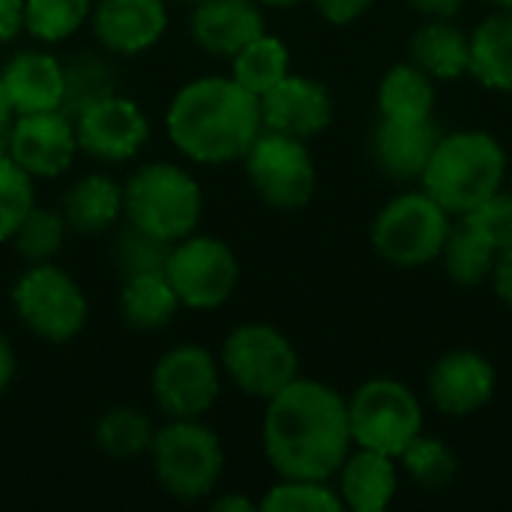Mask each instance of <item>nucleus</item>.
<instances>
[{"label": "nucleus", "instance_id": "nucleus-46", "mask_svg": "<svg viewBox=\"0 0 512 512\" xmlns=\"http://www.w3.org/2000/svg\"><path fill=\"white\" fill-rule=\"evenodd\" d=\"M489 3L501 12H512V0H489Z\"/></svg>", "mask_w": 512, "mask_h": 512}, {"label": "nucleus", "instance_id": "nucleus-38", "mask_svg": "<svg viewBox=\"0 0 512 512\" xmlns=\"http://www.w3.org/2000/svg\"><path fill=\"white\" fill-rule=\"evenodd\" d=\"M375 0H315V9L330 24H351L372 9Z\"/></svg>", "mask_w": 512, "mask_h": 512}, {"label": "nucleus", "instance_id": "nucleus-44", "mask_svg": "<svg viewBox=\"0 0 512 512\" xmlns=\"http://www.w3.org/2000/svg\"><path fill=\"white\" fill-rule=\"evenodd\" d=\"M12 120H15V111H12V102H9L6 87H3V81H0V129H9Z\"/></svg>", "mask_w": 512, "mask_h": 512}, {"label": "nucleus", "instance_id": "nucleus-13", "mask_svg": "<svg viewBox=\"0 0 512 512\" xmlns=\"http://www.w3.org/2000/svg\"><path fill=\"white\" fill-rule=\"evenodd\" d=\"M78 150L102 162H129L150 138V123L135 99L111 93L75 117Z\"/></svg>", "mask_w": 512, "mask_h": 512}, {"label": "nucleus", "instance_id": "nucleus-25", "mask_svg": "<svg viewBox=\"0 0 512 512\" xmlns=\"http://www.w3.org/2000/svg\"><path fill=\"white\" fill-rule=\"evenodd\" d=\"M177 309H180V300H177L168 276L150 273V276L123 279L120 315H123L126 327H132L138 333H159L174 321Z\"/></svg>", "mask_w": 512, "mask_h": 512}, {"label": "nucleus", "instance_id": "nucleus-47", "mask_svg": "<svg viewBox=\"0 0 512 512\" xmlns=\"http://www.w3.org/2000/svg\"><path fill=\"white\" fill-rule=\"evenodd\" d=\"M174 3H189V6H195V3H201V0H174Z\"/></svg>", "mask_w": 512, "mask_h": 512}, {"label": "nucleus", "instance_id": "nucleus-14", "mask_svg": "<svg viewBox=\"0 0 512 512\" xmlns=\"http://www.w3.org/2000/svg\"><path fill=\"white\" fill-rule=\"evenodd\" d=\"M78 153L75 120L63 111L18 114L9 126V156L30 174L54 180L66 174Z\"/></svg>", "mask_w": 512, "mask_h": 512}, {"label": "nucleus", "instance_id": "nucleus-24", "mask_svg": "<svg viewBox=\"0 0 512 512\" xmlns=\"http://www.w3.org/2000/svg\"><path fill=\"white\" fill-rule=\"evenodd\" d=\"M468 33L453 18H429L411 36V63L420 66L432 81H459L468 75Z\"/></svg>", "mask_w": 512, "mask_h": 512}, {"label": "nucleus", "instance_id": "nucleus-21", "mask_svg": "<svg viewBox=\"0 0 512 512\" xmlns=\"http://www.w3.org/2000/svg\"><path fill=\"white\" fill-rule=\"evenodd\" d=\"M336 477V492L342 504L354 512H384L399 492L396 459L363 447H357V453H348Z\"/></svg>", "mask_w": 512, "mask_h": 512}, {"label": "nucleus", "instance_id": "nucleus-8", "mask_svg": "<svg viewBox=\"0 0 512 512\" xmlns=\"http://www.w3.org/2000/svg\"><path fill=\"white\" fill-rule=\"evenodd\" d=\"M219 366L243 396L261 402L300 378V354L291 339L261 321L240 324L225 336Z\"/></svg>", "mask_w": 512, "mask_h": 512}, {"label": "nucleus", "instance_id": "nucleus-7", "mask_svg": "<svg viewBox=\"0 0 512 512\" xmlns=\"http://www.w3.org/2000/svg\"><path fill=\"white\" fill-rule=\"evenodd\" d=\"M450 213L426 192L396 195L372 222V249L396 267H423L441 258L450 237Z\"/></svg>", "mask_w": 512, "mask_h": 512}, {"label": "nucleus", "instance_id": "nucleus-11", "mask_svg": "<svg viewBox=\"0 0 512 512\" xmlns=\"http://www.w3.org/2000/svg\"><path fill=\"white\" fill-rule=\"evenodd\" d=\"M243 165L252 189L273 210H300L318 189V168L306 141L282 132L261 129Z\"/></svg>", "mask_w": 512, "mask_h": 512}, {"label": "nucleus", "instance_id": "nucleus-3", "mask_svg": "<svg viewBox=\"0 0 512 512\" xmlns=\"http://www.w3.org/2000/svg\"><path fill=\"white\" fill-rule=\"evenodd\" d=\"M507 153L483 129L444 132L420 183L450 213L465 216L504 186Z\"/></svg>", "mask_w": 512, "mask_h": 512}, {"label": "nucleus", "instance_id": "nucleus-16", "mask_svg": "<svg viewBox=\"0 0 512 512\" xmlns=\"http://www.w3.org/2000/svg\"><path fill=\"white\" fill-rule=\"evenodd\" d=\"M90 27L105 51L135 57L165 36L168 6L165 0H96L90 9Z\"/></svg>", "mask_w": 512, "mask_h": 512}, {"label": "nucleus", "instance_id": "nucleus-1", "mask_svg": "<svg viewBox=\"0 0 512 512\" xmlns=\"http://www.w3.org/2000/svg\"><path fill=\"white\" fill-rule=\"evenodd\" d=\"M261 441L279 477L330 483L354 447L348 399L324 381L294 378L267 399Z\"/></svg>", "mask_w": 512, "mask_h": 512}, {"label": "nucleus", "instance_id": "nucleus-30", "mask_svg": "<svg viewBox=\"0 0 512 512\" xmlns=\"http://www.w3.org/2000/svg\"><path fill=\"white\" fill-rule=\"evenodd\" d=\"M153 426L144 411L117 405L108 408L93 426V444L111 459H135L150 450Z\"/></svg>", "mask_w": 512, "mask_h": 512}, {"label": "nucleus", "instance_id": "nucleus-4", "mask_svg": "<svg viewBox=\"0 0 512 512\" xmlns=\"http://www.w3.org/2000/svg\"><path fill=\"white\" fill-rule=\"evenodd\" d=\"M204 195L198 180L171 162L141 165L123 186V216L129 225L177 243L198 228Z\"/></svg>", "mask_w": 512, "mask_h": 512}, {"label": "nucleus", "instance_id": "nucleus-43", "mask_svg": "<svg viewBox=\"0 0 512 512\" xmlns=\"http://www.w3.org/2000/svg\"><path fill=\"white\" fill-rule=\"evenodd\" d=\"M210 510L213 512H255L258 504H252L249 498L243 495H222V498H213L210 501Z\"/></svg>", "mask_w": 512, "mask_h": 512}, {"label": "nucleus", "instance_id": "nucleus-42", "mask_svg": "<svg viewBox=\"0 0 512 512\" xmlns=\"http://www.w3.org/2000/svg\"><path fill=\"white\" fill-rule=\"evenodd\" d=\"M12 378H15V351H12L9 339L0 336V399L9 390Z\"/></svg>", "mask_w": 512, "mask_h": 512}, {"label": "nucleus", "instance_id": "nucleus-35", "mask_svg": "<svg viewBox=\"0 0 512 512\" xmlns=\"http://www.w3.org/2000/svg\"><path fill=\"white\" fill-rule=\"evenodd\" d=\"M264 512H342L345 504L336 489L327 486V480H294L279 477L276 486L267 489V495L258 504Z\"/></svg>", "mask_w": 512, "mask_h": 512}, {"label": "nucleus", "instance_id": "nucleus-39", "mask_svg": "<svg viewBox=\"0 0 512 512\" xmlns=\"http://www.w3.org/2000/svg\"><path fill=\"white\" fill-rule=\"evenodd\" d=\"M24 30V0H0V45Z\"/></svg>", "mask_w": 512, "mask_h": 512}, {"label": "nucleus", "instance_id": "nucleus-45", "mask_svg": "<svg viewBox=\"0 0 512 512\" xmlns=\"http://www.w3.org/2000/svg\"><path fill=\"white\" fill-rule=\"evenodd\" d=\"M261 6H294V3H300V0H258Z\"/></svg>", "mask_w": 512, "mask_h": 512}, {"label": "nucleus", "instance_id": "nucleus-2", "mask_svg": "<svg viewBox=\"0 0 512 512\" xmlns=\"http://www.w3.org/2000/svg\"><path fill=\"white\" fill-rule=\"evenodd\" d=\"M171 144L198 165L240 162L261 135V99L231 75H204L183 84L168 111Z\"/></svg>", "mask_w": 512, "mask_h": 512}, {"label": "nucleus", "instance_id": "nucleus-41", "mask_svg": "<svg viewBox=\"0 0 512 512\" xmlns=\"http://www.w3.org/2000/svg\"><path fill=\"white\" fill-rule=\"evenodd\" d=\"M414 9L426 18H456L465 0H411Z\"/></svg>", "mask_w": 512, "mask_h": 512}, {"label": "nucleus", "instance_id": "nucleus-37", "mask_svg": "<svg viewBox=\"0 0 512 512\" xmlns=\"http://www.w3.org/2000/svg\"><path fill=\"white\" fill-rule=\"evenodd\" d=\"M462 222L468 228H474L489 246H495L498 252L512 246V192L498 189L492 198H486L483 204H477L471 213L462 216Z\"/></svg>", "mask_w": 512, "mask_h": 512}, {"label": "nucleus", "instance_id": "nucleus-22", "mask_svg": "<svg viewBox=\"0 0 512 512\" xmlns=\"http://www.w3.org/2000/svg\"><path fill=\"white\" fill-rule=\"evenodd\" d=\"M123 216V186L108 174H84L63 195V219L75 234H105Z\"/></svg>", "mask_w": 512, "mask_h": 512}, {"label": "nucleus", "instance_id": "nucleus-27", "mask_svg": "<svg viewBox=\"0 0 512 512\" xmlns=\"http://www.w3.org/2000/svg\"><path fill=\"white\" fill-rule=\"evenodd\" d=\"M291 72V51L279 36L261 33L231 57V78L258 99Z\"/></svg>", "mask_w": 512, "mask_h": 512}, {"label": "nucleus", "instance_id": "nucleus-29", "mask_svg": "<svg viewBox=\"0 0 512 512\" xmlns=\"http://www.w3.org/2000/svg\"><path fill=\"white\" fill-rule=\"evenodd\" d=\"M444 270L447 276L462 285V288H477L483 282L492 279L495 261H498V249L489 246L474 228H468L465 222L459 228L450 231L444 252H441Z\"/></svg>", "mask_w": 512, "mask_h": 512}, {"label": "nucleus", "instance_id": "nucleus-33", "mask_svg": "<svg viewBox=\"0 0 512 512\" xmlns=\"http://www.w3.org/2000/svg\"><path fill=\"white\" fill-rule=\"evenodd\" d=\"M66 237V219L57 210H45V207H30V213L21 219V225L15 228V234L9 237L15 246V255L27 264H45L51 261Z\"/></svg>", "mask_w": 512, "mask_h": 512}, {"label": "nucleus", "instance_id": "nucleus-26", "mask_svg": "<svg viewBox=\"0 0 512 512\" xmlns=\"http://www.w3.org/2000/svg\"><path fill=\"white\" fill-rule=\"evenodd\" d=\"M435 108V81L414 63L387 69L378 84V111L384 120H429Z\"/></svg>", "mask_w": 512, "mask_h": 512}, {"label": "nucleus", "instance_id": "nucleus-31", "mask_svg": "<svg viewBox=\"0 0 512 512\" xmlns=\"http://www.w3.org/2000/svg\"><path fill=\"white\" fill-rule=\"evenodd\" d=\"M171 246L168 240H159L135 225H123L114 237V267L120 273V279H132V276H150V273H162L168 270V258H171Z\"/></svg>", "mask_w": 512, "mask_h": 512}, {"label": "nucleus", "instance_id": "nucleus-23", "mask_svg": "<svg viewBox=\"0 0 512 512\" xmlns=\"http://www.w3.org/2000/svg\"><path fill=\"white\" fill-rule=\"evenodd\" d=\"M468 75L498 93L512 90V12H492L468 33Z\"/></svg>", "mask_w": 512, "mask_h": 512}, {"label": "nucleus", "instance_id": "nucleus-9", "mask_svg": "<svg viewBox=\"0 0 512 512\" xmlns=\"http://www.w3.org/2000/svg\"><path fill=\"white\" fill-rule=\"evenodd\" d=\"M15 318L42 342L60 345L75 339L87 324V297L81 285L51 261L30 264L12 285Z\"/></svg>", "mask_w": 512, "mask_h": 512}, {"label": "nucleus", "instance_id": "nucleus-17", "mask_svg": "<svg viewBox=\"0 0 512 512\" xmlns=\"http://www.w3.org/2000/svg\"><path fill=\"white\" fill-rule=\"evenodd\" d=\"M498 387L495 366L468 348L444 354L429 372V396L441 414L468 417L483 411Z\"/></svg>", "mask_w": 512, "mask_h": 512}, {"label": "nucleus", "instance_id": "nucleus-5", "mask_svg": "<svg viewBox=\"0 0 512 512\" xmlns=\"http://www.w3.org/2000/svg\"><path fill=\"white\" fill-rule=\"evenodd\" d=\"M150 456L159 486L183 504H198L213 495L225 468L219 435L198 420L171 417L153 432Z\"/></svg>", "mask_w": 512, "mask_h": 512}, {"label": "nucleus", "instance_id": "nucleus-34", "mask_svg": "<svg viewBox=\"0 0 512 512\" xmlns=\"http://www.w3.org/2000/svg\"><path fill=\"white\" fill-rule=\"evenodd\" d=\"M399 462L408 471V477L417 486L429 489V492L450 489L453 480H456V471H459L456 453L444 441L426 438V435H420L417 441H411V447L399 456Z\"/></svg>", "mask_w": 512, "mask_h": 512}, {"label": "nucleus", "instance_id": "nucleus-10", "mask_svg": "<svg viewBox=\"0 0 512 512\" xmlns=\"http://www.w3.org/2000/svg\"><path fill=\"white\" fill-rule=\"evenodd\" d=\"M165 276L180 309L213 312L234 297L240 285V261L225 240L192 231L171 246Z\"/></svg>", "mask_w": 512, "mask_h": 512}, {"label": "nucleus", "instance_id": "nucleus-32", "mask_svg": "<svg viewBox=\"0 0 512 512\" xmlns=\"http://www.w3.org/2000/svg\"><path fill=\"white\" fill-rule=\"evenodd\" d=\"M93 0H24V30L39 42H63L90 21Z\"/></svg>", "mask_w": 512, "mask_h": 512}, {"label": "nucleus", "instance_id": "nucleus-19", "mask_svg": "<svg viewBox=\"0 0 512 512\" xmlns=\"http://www.w3.org/2000/svg\"><path fill=\"white\" fill-rule=\"evenodd\" d=\"M441 126L429 120H384L372 132V159L381 174L399 183H414L423 177L438 141Z\"/></svg>", "mask_w": 512, "mask_h": 512}, {"label": "nucleus", "instance_id": "nucleus-15", "mask_svg": "<svg viewBox=\"0 0 512 512\" xmlns=\"http://www.w3.org/2000/svg\"><path fill=\"white\" fill-rule=\"evenodd\" d=\"M333 120L330 90L309 78L288 72L273 90L261 96V123L270 132H282L300 141L321 135Z\"/></svg>", "mask_w": 512, "mask_h": 512}, {"label": "nucleus", "instance_id": "nucleus-28", "mask_svg": "<svg viewBox=\"0 0 512 512\" xmlns=\"http://www.w3.org/2000/svg\"><path fill=\"white\" fill-rule=\"evenodd\" d=\"M114 69L108 60H102L93 51H78L63 63V102L60 111L75 120L81 117L90 105L102 102L105 96L117 93L114 84Z\"/></svg>", "mask_w": 512, "mask_h": 512}, {"label": "nucleus", "instance_id": "nucleus-36", "mask_svg": "<svg viewBox=\"0 0 512 512\" xmlns=\"http://www.w3.org/2000/svg\"><path fill=\"white\" fill-rule=\"evenodd\" d=\"M33 207V177L9 156L0 153V243L15 234Z\"/></svg>", "mask_w": 512, "mask_h": 512}, {"label": "nucleus", "instance_id": "nucleus-12", "mask_svg": "<svg viewBox=\"0 0 512 512\" xmlns=\"http://www.w3.org/2000/svg\"><path fill=\"white\" fill-rule=\"evenodd\" d=\"M222 366L204 345H174L153 366V399L162 414L174 420L204 417L222 390Z\"/></svg>", "mask_w": 512, "mask_h": 512}, {"label": "nucleus", "instance_id": "nucleus-40", "mask_svg": "<svg viewBox=\"0 0 512 512\" xmlns=\"http://www.w3.org/2000/svg\"><path fill=\"white\" fill-rule=\"evenodd\" d=\"M492 288H495V294L512 306V246L510 249H504V252H498V261H495V270H492Z\"/></svg>", "mask_w": 512, "mask_h": 512}, {"label": "nucleus", "instance_id": "nucleus-6", "mask_svg": "<svg viewBox=\"0 0 512 512\" xmlns=\"http://www.w3.org/2000/svg\"><path fill=\"white\" fill-rule=\"evenodd\" d=\"M348 426L354 447L399 456L423 435V405L417 393L396 378H372L348 399Z\"/></svg>", "mask_w": 512, "mask_h": 512}, {"label": "nucleus", "instance_id": "nucleus-20", "mask_svg": "<svg viewBox=\"0 0 512 512\" xmlns=\"http://www.w3.org/2000/svg\"><path fill=\"white\" fill-rule=\"evenodd\" d=\"M0 81L18 114L60 111L63 102V63L48 51H18L6 60Z\"/></svg>", "mask_w": 512, "mask_h": 512}, {"label": "nucleus", "instance_id": "nucleus-18", "mask_svg": "<svg viewBox=\"0 0 512 512\" xmlns=\"http://www.w3.org/2000/svg\"><path fill=\"white\" fill-rule=\"evenodd\" d=\"M189 33L201 51L231 60L243 45L267 33V21L258 0H201L192 6Z\"/></svg>", "mask_w": 512, "mask_h": 512}]
</instances>
